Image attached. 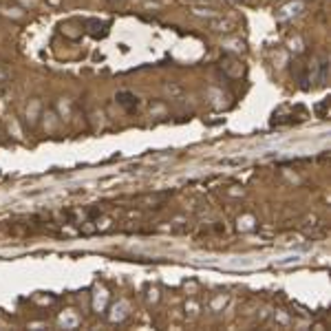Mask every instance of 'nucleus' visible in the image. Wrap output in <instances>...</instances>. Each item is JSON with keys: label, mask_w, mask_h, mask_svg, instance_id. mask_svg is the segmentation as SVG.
<instances>
[{"label": "nucleus", "mask_w": 331, "mask_h": 331, "mask_svg": "<svg viewBox=\"0 0 331 331\" xmlns=\"http://www.w3.org/2000/svg\"><path fill=\"white\" fill-rule=\"evenodd\" d=\"M0 82H7V71L0 69Z\"/></svg>", "instance_id": "f257e3e1"}]
</instances>
